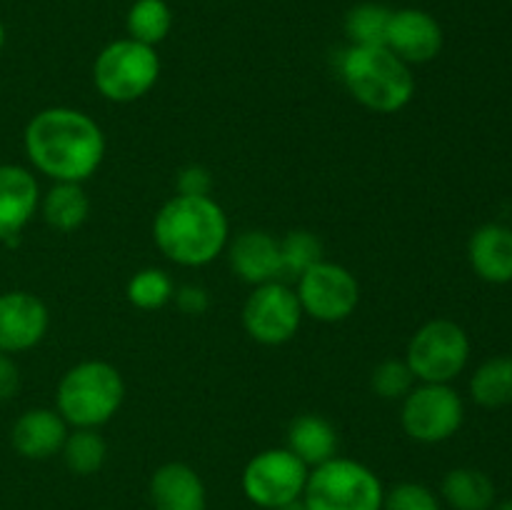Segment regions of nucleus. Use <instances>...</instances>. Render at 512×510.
Here are the masks:
<instances>
[{"instance_id":"obj_1","label":"nucleus","mask_w":512,"mask_h":510,"mask_svg":"<svg viewBox=\"0 0 512 510\" xmlns=\"http://www.w3.org/2000/svg\"><path fill=\"white\" fill-rule=\"evenodd\" d=\"M23 148L28 163L53 183H85L103 163L105 135L83 110L53 105L28 120Z\"/></svg>"},{"instance_id":"obj_2","label":"nucleus","mask_w":512,"mask_h":510,"mask_svg":"<svg viewBox=\"0 0 512 510\" xmlns=\"http://www.w3.org/2000/svg\"><path fill=\"white\" fill-rule=\"evenodd\" d=\"M153 240L170 263L203 268L228 248V215L213 195H173L155 213Z\"/></svg>"},{"instance_id":"obj_3","label":"nucleus","mask_w":512,"mask_h":510,"mask_svg":"<svg viewBox=\"0 0 512 510\" xmlns=\"http://www.w3.org/2000/svg\"><path fill=\"white\" fill-rule=\"evenodd\" d=\"M338 70L348 93L373 113H400L415 98L413 68L385 45H350Z\"/></svg>"},{"instance_id":"obj_4","label":"nucleus","mask_w":512,"mask_h":510,"mask_svg":"<svg viewBox=\"0 0 512 510\" xmlns=\"http://www.w3.org/2000/svg\"><path fill=\"white\" fill-rule=\"evenodd\" d=\"M125 400V380L105 360H83L63 373L55 388V410L70 428H95L110 423Z\"/></svg>"},{"instance_id":"obj_5","label":"nucleus","mask_w":512,"mask_h":510,"mask_svg":"<svg viewBox=\"0 0 512 510\" xmlns=\"http://www.w3.org/2000/svg\"><path fill=\"white\" fill-rule=\"evenodd\" d=\"M383 498L385 485L375 470L335 455L310 468L303 505L308 510H383Z\"/></svg>"},{"instance_id":"obj_6","label":"nucleus","mask_w":512,"mask_h":510,"mask_svg":"<svg viewBox=\"0 0 512 510\" xmlns=\"http://www.w3.org/2000/svg\"><path fill=\"white\" fill-rule=\"evenodd\" d=\"M158 78V50L133 38L113 40L95 55L93 83L110 103H135L155 88Z\"/></svg>"},{"instance_id":"obj_7","label":"nucleus","mask_w":512,"mask_h":510,"mask_svg":"<svg viewBox=\"0 0 512 510\" xmlns=\"http://www.w3.org/2000/svg\"><path fill=\"white\" fill-rule=\"evenodd\" d=\"M468 360V333L463 325L448 318H433L420 325L405 348V363L418 383H453Z\"/></svg>"},{"instance_id":"obj_8","label":"nucleus","mask_w":512,"mask_h":510,"mask_svg":"<svg viewBox=\"0 0 512 510\" xmlns=\"http://www.w3.org/2000/svg\"><path fill=\"white\" fill-rule=\"evenodd\" d=\"M308 475V465L288 448H268L245 463L240 485L253 505L263 510H280L303 500Z\"/></svg>"},{"instance_id":"obj_9","label":"nucleus","mask_w":512,"mask_h":510,"mask_svg":"<svg viewBox=\"0 0 512 510\" xmlns=\"http://www.w3.org/2000/svg\"><path fill=\"white\" fill-rule=\"evenodd\" d=\"M463 420L465 403L450 383H415L400 400V425L415 443H445L463 428Z\"/></svg>"},{"instance_id":"obj_10","label":"nucleus","mask_w":512,"mask_h":510,"mask_svg":"<svg viewBox=\"0 0 512 510\" xmlns=\"http://www.w3.org/2000/svg\"><path fill=\"white\" fill-rule=\"evenodd\" d=\"M295 295L305 315L320 323H340L358 308L360 283L345 265L323 258L300 275Z\"/></svg>"},{"instance_id":"obj_11","label":"nucleus","mask_w":512,"mask_h":510,"mask_svg":"<svg viewBox=\"0 0 512 510\" xmlns=\"http://www.w3.org/2000/svg\"><path fill=\"white\" fill-rule=\"evenodd\" d=\"M303 318L305 313L298 295L283 280L255 285L243 305L245 333L260 345H283L293 340Z\"/></svg>"},{"instance_id":"obj_12","label":"nucleus","mask_w":512,"mask_h":510,"mask_svg":"<svg viewBox=\"0 0 512 510\" xmlns=\"http://www.w3.org/2000/svg\"><path fill=\"white\" fill-rule=\"evenodd\" d=\"M50 328L48 305L28 290L0 293V353L18 355L43 343Z\"/></svg>"},{"instance_id":"obj_13","label":"nucleus","mask_w":512,"mask_h":510,"mask_svg":"<svg viewBox=\"0 0 512 510\" xmlns=\"http://www.w3.org/2000/svg\"><path fill=\"white\" fill-rule=\"evenodd\" d=\"M445 45V35L435 15L420 8L393 10L385 35V48L393 50L400 60L413 68L425 65L440 55Z\"/></svg>"},{"instance_id":"obj_14","label":"nucleus","mask_w":512,"mask_h":510,"mask_svg":"<svg viewBox=\"0 0 512 510\" xmlns=\"http://www.w3.org/2000/svg\"><path fill=\"white\" fill-rule=\"evenodd\" d=\"M40 185L30 168L0 163V245L15 243L40 208Z\"/></svg>"},{"instance_id":"obj_15","label":"nucleus","mask_w":512,"mask_h":510,"mask_svg":"<svg viewBox=\"0 0 512 510\" xmlns=\"http://www.w3.org/2000/svg\"><path fill=\"white\" fill-rule=\"evenodd\" d=\"M70 425L55 408H28L10 428V445L28 460H48L63 450Z\"/></svg>"},{"instance_id":"obj_16","label":"nucleus","mask_w":512,"mask_h":510,"mask_svg":"<svg viewBox=\"0 0 512 510\" xmlns=\"http://www.w3.org/2000/svg\"><path fill=\"white\" fill-rule=\"evenodd\" d=\"M233 273L248 285H263L280 278V240L268 230H243L228 243Z\"/></svg>"},{"instance_id":"obj_17","label":"nucleus","mask_w":512,"mask_h":510,"mask_svg":"<svg viewBox=\"0 0 512 510\" xmlns=\"http://www.w3.org/2000/svg\"><path fill=\"white\" fill-rule=\"evenodd\" d=\"M153 510H208V488L198 470L180 460H170L150 475Z\"/></svg>"},{"instance_id":"obj_18","label":"nucleus","mask_w":512,"mask_h":510,"mask_svg":"<svg viewBox=\"0 0 512 510\" xmlns=\"http://www.w3.org/2000/svg\"><path fill=\"white\" fill-rule=\"evenodd\" d=\"M468 260L485 283H512V228L503 223L480 225L468 240Z\"/></svg>"},{"instance_id":"obj_19","label":"nucleus","mask_w":512,"mask_h":510,"mask_svg":"<svg viewBox=\"0 0 512 510\" xmlns=\"http://www.w3.org/2000/svg\"><path fill=\"white\" fill-rule=\"evenodd\" d=\"M285 448L298 455L308 468H315L338 455V433L323 415L303 413L290 420Z\"/></svg>"},{"instance_id":"obj_20","label":"nucleus","mask_w":512,"mask_h":510,"mask_svg":"<svg viewBox=\"0 0 512 510\" xmlns=\"http://www.w3.org/2000/svg\"><path fill=\"white\" fill-rule=\"evenodd\" d=\"M40 215L58 233H73L88 220L90 198L83 183H53L40 195Z\"/></svg>"},{"instance_id":"obj_21","label":"nucleus","mask_w":512,"mask_h":510,"mask_svg":"<svg viewBox=\"0 0 512 510\" xmlns=\"http://www.w3.org/2000/svg\"><path fill=\"white\" fill-rule=\"evenodd\" d=\"M440 495L453 510H490L495 505V483L478 468H453L440 483Z\"/></svg>"},{"instance_id":"obj_22","label":"nucleus","mask_w":512,"mask_h":510,"mask_svg":"<svg viewBox=\"0 0 512 510\" xmlns=\"http://www.w3.org/2000/svg\"><path fill=\"white\" fill-rule=\"evenodd\" d=\"M470 395L480 408H505L512 403V355H495L478 365L470 378Z\"/></svg>"},{"instance_id":"obj_23","label":"nucleus","mask_w":512,"mask_h":510,"mask_svg":"<svg viewBox=\"0 0 512 510\" xmlns=\"http://www.w3.org/2000/svg\"><path fill=\"white\" fill-rule=\"evenodd\" d=\"M125 28L128 38L155 48L173 30V10L165 0H135L125 18Z\"/></svg>"},{"instance_id":"obj_24","label":"nucleus","mask_w":512,"mask_h":510,"mask_svg":"<svg viewBox=\"0 0 512 510\" xmlns=\"http://www.w3.org/2000/svg\"><path fill=\"white\" fill-rule=\"evenodd\" d=\"M65 468L73 475H95L108 460V443L95 428H73L65 438L63 450Z\"/></svg>"},{"instance_id":"obj_25","label":"nucleus","mask_w":512,"mask_h":510,"mask_svg":"<svg viewBox=\"0 0 512 510\" xmlns=\"http://www.w3.org/2000/svg\"><path fill=\"white\" fill-rule=\"evenodd\" d=\"M320 260H323V243L310 230H290L280 240V278L298 280Z\"/></svg>"},{"instance_id":"obj_26","label":"nucleus","mask_w":512,"mask_h":510,"mask_svg":"<svg viewBox=\"0 0 512 510\" xmlns=\"http://www.w3.org/2000/svg\"><path fill=\"white\" fill-rule=\"evenodd\" d=\"M393 10L380 3H360L345 15V35L350 45H385Z\"/></svg>"},{"instance_id":"obj_27","label":"nucleus","mask_w":512,"mask_h":510,"mask_svg":"<svg viewBox=\"0 0 512 510\" xmlns=\"http://www.w3.org/2000/svg\"><path fill=\"white\" fill-rule=\"evenodd\" d=\"M125 295L138 310H160L173 300L175 283L163 268H143L128 280Z\"/></svg>"},{"instance_id":"obj_28","label":"nucleus","mask_w":512,"mask_h":510,"mask_svg":"<svg viewBox=\"0 0 512 510\" xmlns=\"http://www.w3.org/2000/svg\"><path fill=\"white\" fill-rule=\"evenodd\" d=\"M415 375L405 358H388L375 365L370 375V388L380 400H403L415 388Z\"/></svg>"},{"instance_id":"obj_29","label":"nucleus","mask_w":512,"mask_h":510,"mask_svg":"<svg viewBox=\"0 0 512 510\" xmlns=\"http://www.w3.org/2000/svg\"><path fill=\"white\" fill-rule=\"evenodd\" d=\"M383 510H443V508H440V498L428 488V485L415 483V480H403V483L385 490Z\"/></svg>"},{"instance_id":"obj_30","label":"nucleus","mask_w":512,"mask_h":510,"mask_svg":"<svg viewBox=\"0 0 512 510\" xmlns=\"http://www.w3.org/2000/svg\"><path fill=\"white\" fill-rule=\"evenodd\" d=\"M213 185V173L205 165L190 163L178 170L175 195H195V198H203V195H213Z\"/></svg>"},{"instance_id":"obj_31","label":"nucleus","mask_w":512,"mask_h":510,"mask_svg":"<svg viewBox=\"0 0 512 510\" xmlns=\"http://www.w3.org/2000/svg\"><path fill=\"white\" fill-rule=\"evenodd\" d=\"M173 300H175V305H178L180 313H185V315H203V313H208V308H210V293L203 288V285H195V283L175 288Z\"/></svg>"},{"instance_id":"obj_32","label":"nucleus","mask_w":512,"mask_h":510,"mask_svg":"<svg viewBox=\"0 0 512 510\" xmlns=\"http://www.w3.org/2000/svg\"><path fill=\"white\" fill-rule=\"evenodd\" d=\"M20 390V368L13 355L0 353V403H8Z\"/></svg>"},{"instance_id":"obj_33","label":"nucleus","mask_w":512,"mask_h":510,"mask_svg":"<svg viewBox=\"0 0 512 510\" xmlns=\"http://www.w3.org/2000/svg\"><path fill=\"white\" fill-rule=\"evenodd\" d=\"M280 510H308L303 505V500H300V503H293V505H285V508H280Z\"/></svg>"},{"instance_id":"obj_34","label":"nucleus","mask_w":512,"mask_h":510,"mask_svg":"<svg viewBox=\"0 0 512 510\" xmlns=\"http://www.w3.org/2000/svg\"><path fill=\"white\" fill-rule=\"evenodd\" d=\"M495 510H512V498L510 500H503V503H500Z\"/></svg>"},{"instance_id":"obj_35","label":"nucleus","mask_w":512,"mask_h":510,"mask_svg":"<svg viewBox=\"0 0 512 510\" xmlns=\"http://www.w3.org/2000/svg\"><path fill=\"white\" fill-rule=\"evenodd\" d=\"M3 45H5V25L3 20H0V50H3Z\"/></svg>"}]
</instances>
